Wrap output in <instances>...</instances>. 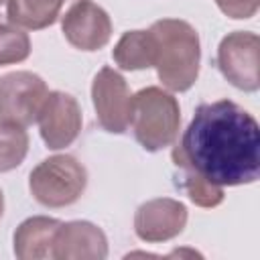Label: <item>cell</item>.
I'll return each instance as SVG.
<instances>
[{"label": "cell", "instance_id": "15", "mask_svg": "<svg viewBox=\"0 0 260 260\" xmlns=\"http://www.w3.org/2000/svg\"><path fill=\"white\" fill-rule=\"evenodd\" d=\"M173 162L179 169V179L177 183H181V187L187 191L189 199L201 207H215L223 201V189L217 185H211L209 181H205L199 173H195L177 152H173Z\"/></svg>", "mask_w": 260, "mask_h": 260}, {"label": "cell", "instance_id": "10", "mask_svg": "<svg viewBox=\"0 0 260 260\" xmlns=\"http://www.w3.org/2000/svg\"><path fill=\"white\" fill-rule=\"evenodd\" d=\"M187 209L175 199H152L138 207L134 217L136 236L144 242H165L183 232Z\"/></svg>", "mask_w": 260, "mask_h": 260}, {"label": "cell", "instance_id": "19", "mask_svg": "<svg viewBox=\"0 0 260 260\" xmlns=\"http://www.w3.org/2000/svg\"><path fill=\"white\" fill-rule=\"evenodd\" d=\"M8 20V0H0V22Z\"/></svg>", "mask_w": 260, "mask_h": 260}, {"label": "cell", "instance_id": "3", "mask_svg": "<svg viewBox=\"0 0 260 260\" xmlns=\"http://www.w3.org/2000/svg\"><path fill=\"white\" fill-rule=\"evenodd\" d=\"M181 112L177 100L160 87H144L132 95L130 126L142 148L154 152L169 146L179 132Z\"/></svg>", "mask_w": 260, "mask_h": 260}, {"label": "cell", "instance_id": "7", "mask_svg": "<svg viewBox=\"0 0 260 260\" xmlns=\"http://www.w3.org/2000/svg\"><path fill=\"white\" fill-rule=\"evenodd\" d=\"M91 98L98 112V122L104 130L122 134L130 126L132 95L126 79L112 67H104L91 85Z\"/></svg>", "mask_w": 260, "mask_h": 260}, {"label": "cell", "instance_id": "4", "mask_svg": "<svg viewBox=\"0 0 260 260\" xmlns=\"http://www.w3.org/2000/svg\"><path fill=\"white\" fill-rule=\"evenodd\" d=\"M87 185V173L81 162L69 154H57L39 162L30 173V193L47 207H65L75 203Z\"/></svg>", "mask_w": 260, "mask_h": 260}, {"label": "cell", "instance_id": "2", "mask_svg": "<svg viewBox=\"0 0 260 260\" xmlns=\"http://www.w3.org/2000/svg\"><path fill=\"white\" fill-rule=\"evenodd\" d=\"M154 39V67L158 79L171 91H187L199 73V37L195 28L177 18L156 20L150 28Z\"/></svg>", "mask_w": 260, "mask_h": 260}, {"label": "cell", "instance_id": "6", "mask_svg": "<svg viewBox=\"0 0 260 260\" xmlns=\"http://www.w3.org/2000/svg\"><path fill=\"white\" fill-rule=\"evenodd\" d=\"M258 49L260 39L254 32H232L217 49V67L223 77L246 91H256L260 85L258 77Z\"/></svg>", "mask_w": 260, "mask_h": 260}, {"label": "cell", "instance_id": "20", "mask_svg": "<svg viewBox=\"0 0 260 260\" xmlns=\"http://www.w3.org/2000/svg\"><path fill=\"white\" fill-rule=\"evenodd\" d=\"M2 209H4V197H2V191H0V217H2Z\"/></svg>", "mask_w": 260, "mask_h": 260}, {"label": "cell", "instance_id": "17", "mask_svg": "<svg viewBox=\"0 0 260 260\" xmlns=\"http://www.w3.org/2000/svg\"><path fill=\"white\" fill-rule=\"evenodd\" d=\"M30 53L28 35L10 20L0 22V65L20 63Z\"/></svg>", "mask_w": 260, "mask_h": 260}, {"label": "cell", "instance_id": "11", "mask_svg": "<svg viewBox=\"0 0 260 260\" xmlns=\"http://www.w3.org/2000/svg\"><path fill=\"white\" fill-rule=\"evenodd\" d=\"M106 236L89 221H69L57 228L51 258H106Z\"/></svg>", "mask_w": 260, "mask_h": 260}, {"label": "cell", "instance_id": "14", "mask_svg": "<svg viewBox=\"0 0 260 260\" xmlns=\"http://www.w3.org/2000/svg\"><path fill=\"white\" fill-rule=\"evenodd\" d=\"M114 61L128 71L154 67V39L150 30H128L112 53Z\"/></svg>", "mask_w": 260, "mask_h": 260}, {"label": "cell", "instance_id": "16", "mask_svg": "<svg viewBox=\"0 0 260 260\" xmlns=\"http://www.w3.org/2000/svg\"><path fill=\"white\" fill-rule=\"evenodd\" d=\"M28 150V136L22 126L0 122V173L16 169Z\"/></svg>", "mask_w": 260, "mask_h": 260}, {"label": "cell", "instance_id": "13", "mask_svg": "<svg viewBox=\"0 0 260 260\" xmlns=\"http://www.w3.org/2000/svg\"><path fill=\"white\" fill-rule=\"evenodd\" d=\"M77 0H8V20L24 28H45L53 24L65 8Z\"/></svg>", "mask_w": 260, "mask_h": 260}, {"label": "cell", "instance_id": "9", "mask_svg": "<svg viewBox=\"0 0 260 260\" xmlns=\"http://www.w3.org/2000/svg\"><path fill=\"white\" fill-rule=\"evenodd\" d=\"M39 130L51 150L69 146L81 130V110L73 95L63 91H49L41 112Z\"/></svg>", "mask_w": 260, "mask_h": 260}, {"label": "cell", "instance_id": "18", "mask_svg": "<svg viewBox=\"0 0 260 260\" xmlns=\"http://www.w3.org/2000/svg\"><path fill=\"white\" fill-rule=\"evenodd\" d=\"M215 4L232 18H250L256 14L260 0H215Z\"/></svg>", "mask_w": 260, "mask_h": 260}, {"label": "cell", "instance_id": "1", "mask_svg": "<svg viewBox=\"0 0 260 260\" xmlns=\"http://www.w3.org/2000/svg\"><path fill=\"white\" fill-rule=\"evenodd\" d=\"M173 152L217 187L248 185L260 177L258 122L232 100L197 106Z\"/></svg>", "mask_w": 260, "mask_h": 260}, {"label": "cell", "instance_id": "12", "mask_svg": "<svg viewBox=\"0 0 260 260\" xmlns=\"http://www.w3.org/2000/svg\"><path fill=\"white\" fill-rule=\"evenodd\" d=\"M61 221L51 217H30L14 232V254L22 260L51 258V246Z\"/></svg>", "mask_w": 260, "mask_h": 260}, {"label": "cell", "instance_id": "8", "mask_svg": "<svg viewBox=\"0 0 260 260\" xmlns=\"http://www.w3.org/2000/svg\"><path fill=\"white\" fill-rule=\"evenodd\" d=\"M65 39L81 51H98L112 37V22L108 12L91 0H77L71 4L61 22Z\"/></svg>", "mask_w": 260, "mask_h": 260}, {"label": "cell", "instance_id": "5", "mask_svg": "<svg viewBox=\"0 0 260 260\" xmlns=\"http://www.w3.org/2000/svg\"><path fill=\"white\" fill-rule=\"evenodd\" d=\"M49 95L45 81L30 71H14L0 77V122L28 126L37 122Z\"/></svg>", "mask_w": 260, "mask_h": 260}]
</instances>
